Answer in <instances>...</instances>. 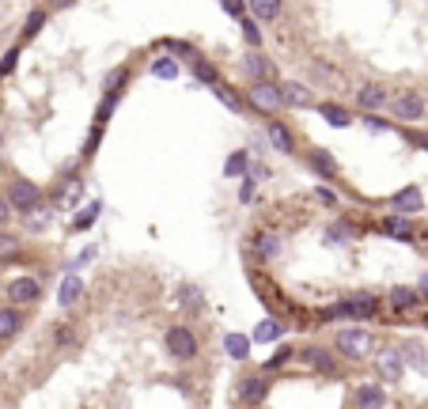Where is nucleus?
I'll use <instances>...</instances> for the list:
<instances>
[{"mask_svg":"<svg viewBox=\"0 0 428 409\" xmlns=\"http://www.w3.org/2000/svg\"><path fill=\"white\" fill-rule=\"evenodd\" d=\"M247 99H250V106L262 110V114H277V106H284V102H281V88L269 83V80H254V83H250Z\"/></svg>","mask_w":428,"mask_h":409,"instance_id":"1","label":"nucleus"},{"mask_svg":"<svg viewBox=\"0 0 428 409\" xmlns=\"http://www.w3.org/2000/svg\"><path fill=\"white\" fill-rule=\"evenodd\" d=\"M8 204H12V212H34L39 209V201H42V193H39V186L34 182H23V179H15V182H8Z\"/></svg>","mask_w":428,"mask_h":409,"instance_id":"2","label":"nucleus"},{"mask_svg":"<svg viewBox=\"0 0 428 409\" xmlns=\"http://www.w3.org/2000/svg\"><path fill=\"white\" fill-rule=\"evenodd\" d=\"M375 349V338L368 330H341L338 333V352H345L349 360H364Z\"/></svg>","mask_w":428,"mask_h":409,"instance_id":"3","label":"nucleus"},{"mask_svg":"<svg viewBox=\"0 0 428 409\" xmlns=\"http://www.w3.org/2000/svg\"><path fill=\"white\" fill-rule=\"evenodd\" d=\"M163 345H167V352H171L174 360H193V356H198V338H193V330H186V326H171V330H167Z\"/></svg>","mask_w":428,"mask_h":409,"instance_id":"4","label":"nucleus"},{"mask_svg":"<svg viewBox=\"0 0 428 409\" xmlns=\"http://www.w3.org/2000/svg\"><path fill=\"white\" fill-rule=\"evenodd\" d=\"M379 311V300H375V296H349V300L345 303H341V307H330V319H333V314H349V319H371V314H375Z\"/></svg>","mask_w":428,"mask_h":409,"instance_id":"5","label":"nucleus"},{"mask_svg":"<svg viewBox=\"0 0 428 409\" xmlns=\"http://www.w3.org/2000/svg\"><path fill=\"white\" fill-rule=\"evenodd\" d=\"M390 110H394L398 122H421L424 118V99L413 95V91H402L398 99H390Z\"/></svg>","mask_w":428,"mask_h":409,"instance_id":"6","label":"nucleus"},{"mask_svg":"<svg viewBox=\"0 0 428 409\" xmlns=\"http://www.w3.org/2000/svg\"><path fill=\"white\" fill-rule=\"evenodd\" d=\"M8 300L12 303H39L42 300V284L34 281V277H15V281L8 284Z\"/></svg>","mask_w":428,"mask_h":409,"instance_id":"7","label":"nucleus"},{"mask_svg":"<svg viewBox=\"0 0 428 409\" xmlns=\"http://www.w3.org/2000/svg\"><path fill=\"white\" fill-rule=\"evenodd\" d=\"M20 330H23V314L15 311V307L0 303V341H12Z\"/></svg>","mask_w":428,"mask_h":409,"instance_id":"8","label":"nucleus"},{"mask_svg":"<svg viewBox=\"0 0 428 409\" xmlns=\"http://www.w3.org/2000/svg\"><path fill=\"white\" fill-rule=\"evenodd\" d=\"M421 190L417 186H406V190H398L394 193V209L402 212V216H413V212H421Z\"/></svg>","mask_w":428,"mask_h":409,"instance_id":"9","label":"nucleus"},{"mask_svg":"<svg viewBox=\"0 0 428 409\" xmlns=\"http://www.w3.org/2000/svg\"><path fill=\"white\" fill-rule=\"evenodd\" d=\"M281 102L284 106H311V88H303V83H281Z\"/></svg>","mask_w":428,"mask_h":409,"instance_id":"10","label":"nucleus"},{"mask_svg":"<svg viewBox=\"0 0 428 409\" xmlns=\"http://www.w3.org/2000/svg\"><path fill=\"white\" fill-rule=\"evenodd\" d=\"M375 368H379V375H383V379H402V371H406V364H402L398 352H379Z\"/></svg>","mask_w":428,"mask_h":409,"instance_id":"11","label":"nucleus"},{"mask_svg":"<svg viewBox=\"0 0 428 409\" xmlns=\"http://www.w3.org/2000/svg\"><path fill=\"white\" fill-rule=\"evenodd\" d=\"M80 296H83V281H80L76 273H69V277H64V281H61V292H57L61 307H72V303L80 300Z\"/></svg>","mask_w":428,"mask_h":409,"instance_id":"12","label":"nucleus"},{"mask_svg":"<svg viewBox=\"0 0 428 409\" xmlns=\"http://www.w3.org/2000/svg\"><path fill=\"white\" fill-rule=\"evenodd\" d=\"M383 102H387V91L375 88V83H368V88L357 91V106L360 110H375V106H383Z\"/></svg>","mask_w":428,"mask_h":409,"instance_id":"13","label":"nucleus"},{"mask_svg":"<svg viewBox=\"0 0 428 409\" xmlns=\"http://www.w3.org/2000/svg\"><path fill=\"white\" fill-rule=\"evenodd\" d=\"M239 402H247V405L265 402V379H247V383L239 387Z\"/></svg>","mask_w":428,"mask_h":409,"instance_id":"14","label":"nucleus"},{"mask_svg":"<svg viewBox=\"0 0 428 409\" xmlns=\"http://www.w3.org/2000/svg\"><path fill=\"white\" fill-rule=\"evenodd\" d=\"M224 349L231 360H247L250 356V338H243V333H228L224 338Z\"/></svg>","mask_w":428,"mask_h":409,"instance_id":"15","label":"nucleus"},{"mask_svg":"<svg viewBox=\"0 0 428 409\" xmlns=\"http://www.w3.org/2000/svg\"><path fill=\"white\" fill-rule=\"evenodd\" d=\"M23 250V239L12 235V231H0V262H12V258H20Z\"/></svg>","mask_w":428,"mask_h":409,"instance_id":"16","label":"nucleus"},{"mask_svg":"<svg viewBox=\"0 0 428 409\" xmlns=\"http://www.w3.org/2000/svg\"><path fill=\"white\" fill-rule=\"evenodd\" d=\"M269 141L281 148V152H296L292 133H288V125H281V122H269Z\"/></svg>","mask_w":428,"mask_h":409,"instance_id":"17","label":"nucleus"},{"mask_svg":"<svg viewBox=\"0 0 428 409\" xmlns=\"http://www.w3.org/2000/svg\"><path fill=\"white\" fill-rule=\"evenodd\" d=\"M250 12H254V20H277L281 15V0H250Z\"/></svg>","mask_w":428,"mask_h":409,"instance_id":"18","label":"nucleus"},{"mask_svg":"<svg viewBox=\"0 0 428 409\" xmlns=\"http://www.w3.org/2000/svg\"><path fill=\"white\" fill-rule=\"evenodd\" d=\"M284 333V326L277 319H262L258 322V330H254V341H277Z\"/></svg>","mask_w":428,"mask_h":409,"instance_id":"19","label":"nucleus"},{"mask_svg":"<svg viewBox=\"0 0 428 409\" xmlns=\"http://www.w3.org/2000/svg\"><path fill=\"white\" fill-rule=\"evenodd\" d=\"M390 307H394V311H409V307H417V292H413V288H394V292H390Z\"/></svg>","mask_w":428,"mask_h":409,"instance_id":"20","label":"nucleus"},{"mask_svg":"<svg viewBox=\"0 0 428 409\" xmlns=\"http://www.w3.org/2000/svg\"><path fill=\"white\" fill-rule=\"evenodd\" d=\"M265 69H269V64H265L262 53H247V57H243V72H247L250 80H262V76H265Z\"/></svg>","mask_w":428,"mask_h":409,"instance_id":"21","label":"nucleus"},{"mask_svg":"<svg viewBox=\"0 0 428 409\" xmlns=\"http://www.w3.org/2000/svg\"><path fill=\"white\" fill-rule=\"evenodd\" d=\"M254 247H258V254H262V258H277V254H281V239L269 235V231H262V235L254 239Z\"/></svg>","mask_w":428,"mask_h":409,"instance_id":"22","label":"nucleus"},{"mask_svg":"<svg viewBox=\"0 0 428 409\" xmlns=\"http://www.w3.org/2000/svg\"><path fill=\"white\" fill-rule=\"evenodd\" d=\"M322 118H326L330 125H349V122H352L349 110H345V106H338V102H326V106H322Z\"/></svg>","mask_w":428,"mask_h":409,"instance_id":"23","label":"nucleus"},{"mask_svg":"<svg viewBox=\"0 0 428 409\" xmlns=\"http://www.w3.org/2000/svg\"><path fill=\"white\" fill-rule=\"evenodd\" d=\"M99 209H102L99 201H95V204H83V212H80L76 220H72V228H76V231H83V228H91V224H95V220H99Z\"/></svg>","mask_w":428,"mask_h":409,"instance_id":"24","label":"nucleus"},{"mask_svg":"<svg viewBox=\"0 0 428 409\" xmlns=\"http://www.w3.org/2000/svg\"><path fill=\"white\" fill-rule=\"evenodd\" d=\"M209 88H212V95H216L220 102H224V106H231V110H239V99H235V91H231V88H228V83H220V80H212V83H209Z\"/></svg>","mask_w":428,"mask_h":409,"instance_id":"25","label":"nucleus"},{"mask_svg":"<svg viewBox=\"0 0 428 409\" xmlns=\"http://www.w3.org/2000/svg\"><path fill=\"white\" fill-rule=\"evenodd\" d=\"M357 402L360 405H383L387 398H383V390H379V387H357Z\"/></svg>","mask_w":428,"mask_h":409,"instance_id":"26","label":"nucleus"},{"mask_svg":"<svg viewBox=\"0 0 428 409\" xmlns=\"http://www.w3.org/2000/svg\"><path fill=\"white\" fill-rule=\"evenodd\" d=\"M303 356H307V364H311V368H319V371H333L330 356H326V352H322V349H307Z\"/></svg>","mask_w":428,"mask_h":409,"instance_id":"27","label":"nucleus"},{"mask_svg":"<svg viewBox=\"0 0 428 409\" xmlns=\"http://www.w3.org/2000/svg\"><path fill=\"white\" fill-rule=\"evenodd\" d=\"M383 231H387V235H398V239H413V228H409L406 224V220H387V224H383Z\"/></svg>","mask_w":428,"mask_h":409,"instance_id":"28","label":"nucleus"},{"mask_svg":"<svg viewBox=\"0 0 428 409\" xmlns=\"http://www.w3.org/2000/svg\"><path fill=\"white\" fill-rule=\"evenodd\" d=\"M193 76L205 80V83H212V80H216V69H212V64L205 61V57H193Z\"/></svg>","mask_w":428,"mask_h":409,"instance_id":"29","label":"nucleus"},{"mask_svg":"<svg viewBox=\"0 0 428 409\" xmlns=\"http://www.w3.org/2000/svg\"><path fill=\"white\" fill-rule=\"evenodd\" d=\"M42 27H46V12H31V20L23 23V39H34Z\"/></svg>","mask_w":428,"mask_h":409,"instance_id":"30","label":"nucleus"},{"mask_svg":"<svg viewBox=\"0 0 428 409\" xmlns=\"http://www.w3.org/2000/svg\"><path fill=\"white\" fill-rule=\"evenodd\" d=\"M152 72H156L160 80H174V76H179V64L163 57V61H156V64H152Z\"/></svg>","mask_w":428,"mask_h":409,"instance_id":"31","label":"nucleus"},{"mask_svg":"<svg viewBox=\"0 0 428 409\" xmlns=\"http://www.w3.org/2000/svg\"><path fill=\"white\" fill-rule=\"evenodd\" d=\"M311 163L319 167V171L326 174V179H333V160H330L326 152H319V148H315V152H311Z\"/></svg>","mask_w":428,"mask_h":409,"instance_id":"32","label":"nucleus"},{"mask_svg":"<svg viewBox=\"0 0 428 409\" xmlns=\"http://www.w3.org/2000/svg\"><path fill=\"white\" fill-rule=\"evenodd\" d=\"M247 167H250V160H247V152H235V155H231V160L224 163V171H228V174H243Z\"/></svg>","mask_w":428,"mask_h":409,"instance_id":"33","label":"nucleus"},{"mask_svg":"<svg viewBox=\"0 0 428 409\" xmlns=\"http://www.w3.org/2000/svg\"><path fill=\"white\" fill-rule=\"evenodd\" d=\"M76 197H80V182L72 179V182H69V190H64V186L57 190V209H61V204H69V201H76Z\"/></svg>","mask_w":428,"mask_h":409,"instance_id":"34","label":"nucleus"},{"mask_svg":"<svg viewBox=\"0 0 428 409\" xmlns=\"http://www.w3.org/2000/svg\"><path fill=\"white\" fill-rule=\"evenodd\" d=\"M243 39H247L250 46H262V31H258L254 20H243Z\"/></svg>","mask_w":428,"mask_h":409,"instance_id":"35","label":"nucleus"},{"mask_svg":"<svg viewBox=\"0 0 428 409\" xmlns=\"http://www.w3.org/2000/svg\"><path fill=\"white\" fill-rule=\"evenodd\" d=\"M288 356H292V352H288V349H281V352H273V356H269V360H265V368H269V371H277V368H284V360H288Z\"/></svg>","mask_w":428,"mask_h":409,"instance_id":"36","label":"nucleus"},{"mask_svg":"<svg viewBox=\"0 0 428 409\" xmlns=\"http://www.w3.org/2000/svg\"><path fill=\"white\" fill-rule=\"evenodd\" d=\"M15 57H20V50H8L4 53V61H0V76H8V72L15 69Z\"/></svg>","mask_w":428,"mask_h":409,"instance_id":"37","label":"nucleus"},{"mask_svg":"<svg viewBox=\"0 0 428 409\" xmlns=\"http://www.w3.org/2000/svg\"><path fill=\"white\" fill-rule=\"evenodd\" d=\"M182 303H190V307H201V292H198V288H182Z\"/></svg>","mask_w":428,"mask_h":409,"instance_id":"38","label":"nucleus"},{"mask_svg":"<svg viewBox=\"0 0 428 409\" xmlns=\"http://www.w3.org/2000/svg\"><path fill=\"white\" fill-rule=\"evenodd\" d=\"M228 15H243V0H220Z\"/></svg>","mask_w":428,"mask_h":409,"instance_id":"39","label":"nucleus"},{"mask_svg":"<svg viewBox=\"0 0 428 409\" xmlns=\"http://www.w3.org/2000/svg\"><path fill=\"white\" fill-rule=\"evenodd\" d=\"M8 216H12V204H8V197H4V193H0V228L8 224Z\"/></svg>","mask_w":428,"mask_h":409,"instance_id":"40","label":"nucleus"},{"mask_svg":"<svg viewBox=\"0 0 428 409\" xmlns=\"http://www.w3.org/2000/svg\"><path fill=\"white\" fill-rule=\"evenodd\" d=\"M250 197H254V182H250V179H247L243 186H239V201H243V204H247Z\"/></svg>","mask_w":428,"mask_h":409,"instance_id":"41","label":"nucleus"},{"mask_svg":"<svg viewBox=\"0 0 428 409\" xmlns=\"http://www.w3.org/2000/svg\"><path fill=\"white\" fill-rule=\"evenodd\" d=\"M76 0H50V8H72Z\"/></svg>","mask_w":428,"mask_h":409,"instance_id":"42","label":"nucleus"},{"mask_svg":"<svg viewBox=\"0 0 428 409\" xmlns=\"http://www.w3.org/2000/svg\"><path fill=\"white\" fill-rule=\"evenodd\" d=\"M421 288H424V292H428V277H424V281H421Z\"/></svg>","mask_w":428,"mask_h":409,"instance_id":"43","label":"nucleus"}]
</instances>
